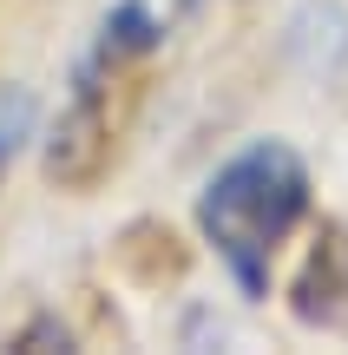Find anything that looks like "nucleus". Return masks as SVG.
Here are the masks:
<instances>
[{"label":"nucleus","instance_id":"obj_1","mask_svg":"<svg viewBox=\"0 0 348 355\" xmlns=\"http://www.w3.org/2000/svg\"><path fill=\"white\" fill-rule=\"evenodd\" d=\"M302 211H309V171L276 139L237 152L230 165L204 184V198H197V224L217 243L223 270L237 277L244 296H263L270 257H276V243L296 230Z\"/></svg>","mask_w":348,"mask_h":355},{"label":"nucleus","instance_id":"obj_2","mask_svg":"<svg viewBox=\"0 0 348 355\" xmlns=\"http://www.w3.org/2000/svg\"><path fill=\"white\" fill-rule=\"evenodd\" d=\"M112 60H118V53L99 40V53L79 66L73 99H66L59 125H53V139H46V178L66 184V191L92 184L99 165H105V152H112V112H105V66H112Z\"/></svg>","mask_w":348,"mask_h":355},{"label":"nucleus","instance_id":"obj_3","mask_svg":"<svg viewBox=\"0 0 348 355\" xmlns=\"http://www.w3.org/2000/svg\"><path fill=\"white\" fill-rule=\"evenodd\" d=\"M26 132H33V92H20V86H0V178H7V165L20 158Z\"/></svg>","mask_w":348,"mask_h":355}]
</instances>
